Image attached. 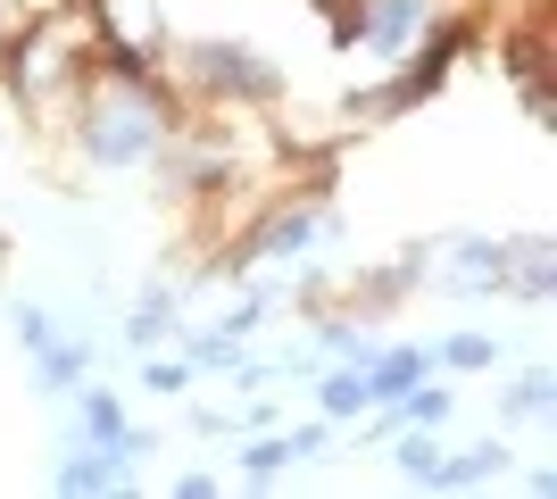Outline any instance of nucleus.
<instances>
[{"label": "nucleus", "mask_w": 557, "mask_h": 499, "mask_svg": "<svg viewBox=\"0 0 557 499\" xmlns=\"http://www.w3.org/2000/svg\"><path fill=\"white\" fill-rule=\"evenodd\" d=\"M166 316H175V300H166V291H150V300L134 309V341H150V333H159Z\"/></svg>", "instance_id": "nucleus-8"}, {"label": "nucleus", "mask_w": 557, "mask_h": 499, "mask_svg": "<svg viewBox=\"0 0 557 499\" xmlns=\"http://www.w3.org/2000/svg\"><path fill=\"white\" fill-rule=\"evenodd\" d=\"M449 284H458V291H499V284H508V250H499V241H458Z\"/></svg>", "instance_id": "nucleus-3"}, {"label": "nucleus", "mask_w": 557, "mask_h": 499, "mask_svg": "<svg viewBox=\"0 0 557 499\" xmlns=\"http://www.w3.org/2000/svg\"><path fill=\"white\" fill-rule=\"evenodd\" d=\"M84 142H92V159H100V166H134L141 150L159 142V109H150L141 92H116V100H100V109H92Z\"/></svg>", "instance_id": "nucleus-1"}, {"label": "nucleus", "mask_w": 557, "mask_h": 499, "mask_svg": "<svg viewBox=\"0 0 557 499\" xmlns=\"http://www.w3.org/2000/svg\"><path fill=\"white\" fill-rule=\"evenodd\" d=\"M59 483H67V491H109V483H116V458H75Z\"/></svg>", "instance_id": "nucleus-5"}, {"label": "nucleus", "mask_w": 557, "mask_h": 499, "mask_svg": "<svg viewBox=\"0 0 557 499\" xmlns=\"http://www.w3.org/2000/svg\"><path fill=\"white\" fill-rule=\"evenodd\" d=\"M200 75H209V84H242V92H267V84H275L267 67H250V59H242V50H225V42L200 59Z\"/></svg>", "instance_id": "nucleus-4"}, {"label": "nucleus", "mask_w": 557, "mask_h": 499, "mask_svg": "<svg viewBox=\"0 0 557 499\" xmlns=\"http://www.w3.org/2000/svg\"><path fill=\"white\" fill-rule=\"evenodd\" d=\"M325 408H333V416H349V408H374L367 375H333V383H325Z\"/></svg>", "instance_id": "nucleus-6"}, {"label": "nucleus", "mask_w": 557, "mask_h": 499, "mask_svg": "<svg viewBox=\"0 0 557 499\" xmlns=\"http://www.w3.org/2000/svg\"><path fill=\"white\" fill-rule=\"evenodd\" d=\"M399 466H408V475H424V483H433V466H442V441H408V450H399Z\"/></svg>", "instance_id": "nucleus-9"}, {"label": "nucleus", "mask_w": 557, "mask_h": 499, "mask_svg": "<svg viewBox=\"0 0 557 499\" xmlns=\"http://www.w3.org/2000/svg\"><path fill=\"white\" fill-rule=\"evenodd\" d=\"M449 358H458V366H483L491 341H483V333H466V341H449Z\"/></svg>", "instance_id": "nucleus-11"}, {"label": "nucleus", "mask_w": 557, "mask_h": 499, "mask_svg": "<svg viewBox=\"0 0 557 499\" xmlns=\"http://www.w3.org/2000/svg\"><path fill=\"white\" fill-rule=\"evenodd\" d=\"M549 400H557V383H549V375H524V383H516V400H508V408H516V416H541Z\"/></svg>", "instance_id": "nucleus-7"}, {"label": "nucleus", "mask_w": 557, "mask_h": 499, "mask_svg": "<svg viewBox=\"0 0 557 499\" xmlns=\"http://www.w3.org/2000/svg\"><path fill=\"white\" fill-rule=\"evenodd\" d=\"M417 17H424V0H358V17H349V25H358L374 50H408Z\"/></svg>", "instance_id": "nucleus-2"}, {"label": "nucleus", "mask_w": 557, "mask_h": 499, "mask_svg": "<svg viewBox=\"0 0 557 499\" xmlns=\"http://www.w3.org/2000/svg\"><path fill=\"white\" fill-rule=\"evenodd\" d=\"M283 458H292V441H258V450H250V475H275Z\"/></svg>", "instance_id": "nucleus-10"}]
</instances>
